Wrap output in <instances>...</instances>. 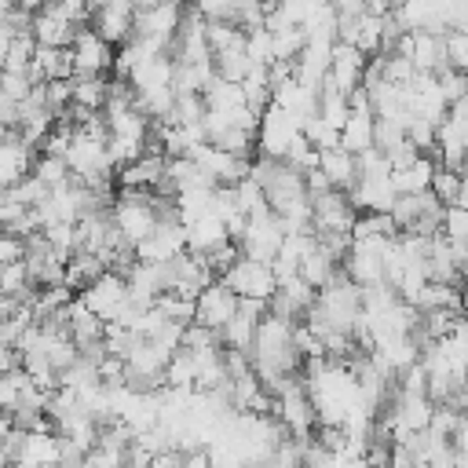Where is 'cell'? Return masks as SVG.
<instances>
[{"label": "cell", "instance_id": "cell-1", "mask_svg": "<svg viewBox=\"0 0 468 468\" xmlns=\"http://www.w3.org/2000/svg\"><path fill=\"white\" fill-rule=\"evenodd\" d=\"M110 216H113V227L121 230V238L132 249L143 245L157 230V223H161L157 205H154V194H143V190H121L113 197V205H110Z\"/></svg>", "mask_w": 468, "mask_h": 468}, {"label": "cell", "instance_id": "cell-2", "mask_svg": "<svg viewBox=\"0 0 468 468\" xmlns=\"http://www.w3.org/2000/svg\"><path fill=\"white\" fill-rule=\"evenodd\" d=\"M355 219L358 212L344 190H325L311 197V230L318 241H351Z\"/></svg>", "mask_w": 468, "mask_h": 468}, {"label": "cell", "instance_id": "cell-3", "mask_svg": "<svg viewBox=\"0 0 468 468\" xmlns=\"http://www.w3.org/2000/svg\"><path fill=\"white\" fill-rule=\"evenodd\" d=\"M183 15H186V7H179V4H135V40H146L157 51L172 55Z\"/></svg>", "mask_w": 468, "mask_h": 468}, {"label": "cell", "instance_id": "cell-4", "mask_svg": "<svg viewBox=\"0 0 468 468\" xmlns=\"http://www.w3.org/2000/svg\"><path fill=\"white\" fill-rule=\"evenodd\" d=\"M303 135V121L292 117L289 110L282 106H267L260 113V132H256V154L260 157H274V161H285V154L292 150V143Z\"/></svg>", "mask_w": 468, "mask_h": 468}, {"label": "cell", "instance_id": "cell-5", "mask_svg": "<svg viewBox=\"0 0 468 468\" xmlns=\"http://www.w3.org/2000/svg\"><path fill=\"white\" fill-rule=\"evenodd\" d=\"M391 238H351V249L340 263V271L358 285V289H373V285H388V271H384V245Z\"/></svg>", "mask_w": 468, "mask_h": 468}, {"label": "cell", "instance_id": "cell-6", "mask_svg": "<svg viewBox=\"0 0 468 468\" xmlns=\"http://www.w3.org/2000/svg\"><path fill=\"white\" fill-rule=\"evenodd\" d=\"M238 300H256V303H271V296L278 292V278H274V267L271 263H260V260H249V256H238L234 267L219 278Z\"/></svg>", "mask_w": 468, "mask_h": 468}, {"label": "cell", "instance_id": "cell-7", "mask_svg": "<svg viewBox=\"0 0 468 468\" xmlns=\"http://www.w3.org/2000/svg\"><path fill=\"white\" fill-rule=\"evenodd\" d=\"M282 241H285V223L274 212H263V216H252L245 223L238 252L249 256V260H260V263H274L278 252H282Z\"/></svg>", "mask_w": 468, "mask_h": 468}, {"label": "cell", "instance_id": "cell-8", "mask_svg": "<svg viewBox=\"0 0 468 468\" xmlns=\"http://www.w3.org/2000/svg\"><path fill=\"white\" fill-rule=\"evenodd\" d=\"M77 300H80L95 318H102L106 325H113V322L121 318V311L128 307V282H124V274L106 271V274L95 278Z\"/></svg>", "mask_w": 468, "mask_h": 468}, {"label": "cell", "instance_id": "cell-9", "mask_svg": "<svg viewBox=\"0 0 468 468\" xmlns=\"http://www.w3.org/2000/svg\"><path fill=\"white\" fill-rule=\"evenodd\" d=\"M69 55H73V77H106V69H113L117 51L91 26H84L69 44Z\"/></svg>", "mask_w": 468, "mask_h": 468}, {"label": "cell", "instance_id": "cell-10", "mask_svg": "<svg viewBox=\"0 0 468 468\" xmlns=\"http://www.w3.org/2000/svg\"><path fill=\"white\" fill-rule=\"evenodd\" d=\"M91 29L110 44V48H124L135 37V4L128 0H110L99 4L91 11Z\"/></svg>", "mask_w": 468, "mask_h": 468}, {"label": "cell", "instance_id": "cell-11", "mask_svg": "<svg viewBox=\"0 0 468 468\" xmlns=\"http://www.w3.org/2000/svg\"><path fill=\"white\" fill-rule=\"evenodd\" d=\"M366 66H369V58L355 48V44H340L336 40V48H333V58H329V73H325V84L329 88H336L340 95H355L358 88H362V77H366Z\"/></svg>", "mask_w": 468, "mask_h": 468}, {"label": "cell", "instance_id": "cell-12", "mask_svg": "<svg viewBox=\"0 0 468 468\" xmlns=\"http://www.w3.org/2000/svg\"><path fill=\"white\" fill-rule=\"evenodd\" d=\"M186 252V227L183 223H157V230L135 245V260L150 263V267H165L172 260H179Z\"/></svg>", "mask_w": 468, "mask_h": 468}, {"label": "cell", "instance_id": "cell-13", "mask_svg": "<svg viewBox=\"0 0 468 468\" xmlns=\"http://www.w3.org/2000/svg\"><path fill=\"white\" fill-rule=\"evenodd\" d=\"M238 307H241V300L223 285V282H212L205 292H197V300H194V322L197 325H205V329H212V333H219L234 314H238Z\"/></svg>", "mask_w": 468, "mask_h": 468}, {"label": "cell", "instance_id": "cell-14", "mask_svg": "<svg viewBox=\"0 0 468 468\" xmlns=\"http://www.w3.org/2000/svg\"><path fill=\"white\" fill-rule=\"evenodd\" d=\"M33 161H37V154L18 135V128L15 132H0V194L18 186L33 172Z\"/></svg>", "mask_w": 468, "mask_h": 468}, {"label": "cell", "instance_id": "cell-15", "mask_svg": "<svg viewBox=\"0 0 468 468\" xmlns=\"http://www.w3.org/2000/svg\"><path fill=\"white\" fill-rule=\"evenodd\" d=\"M373 132H377V117H373L366 95L355 91V95H351V117H347V124L340 128V146L358 157V154L373 150Z\"/></svg>", "mask_w": 468, "mask_h": 468}, {"label": "cell", "instance_id": "cell-16", "mask_svg": "<svg viewBox=\"0 0 468 468\" xmlns=\"http://www.w3.org/2000/svg\"><path fill=\"white\" fill-rule=\"evenodd\" d=\"M165 172H168V157H165L161 150H146L135 165H128V168L117 172V186H121V190L157 194L161 183H165Z\"/></svg>", "mask_w": 468, "mask_h": 468}, {"label": "cell", "instance_id": "cell-17", "mask_svg": "<svg viewBox=\"0 0 468 468\" xmlns=\"http://www.w3.org/2000/svg\"><path fill=\"white\" fill-rule=\"evenodd\" d=\"M347 197H351V205H355L358 216H369V212L391 216V208H395V201H399V190H395L391 176H384V179H358V183L347 190Z\"/></svg>", "mask_w": 468, "mask_h": 468}, {"label": "cell", "instance_id": "cell-18", "mask_svg": "<svg viewBox=\"0 0 468 468\" xmlns=\"http://www.w3.org/2000/svg\"><path fill=\"white\" fill-rule=\"evenodd\" d=\"M29 33H33V40L40 44V48H69L73 40H77V26L73 22H66L62 15H58V7L55 4H44V7H37L33 11V22H29Z\"/></svg>", "mask_w": 468, "mask_h": 468}, {"label": "cell", "instance_id": "cell-19", "mask_svg": "<svg viewBox=\"0 0 468 468\" xmlns=\"http://www.w3.org/2000/svg\"><path fill=\"white\" fill-rule=\"evenodd\" d=\"M223 245H234V241H230V234H227V223H223L216 212L186 227V252H194V256H212V252L223 249Z\"/></svg>", "mask_w": 468, "mask_h": 468}, {"label": "cell", "instance_id": "cell-20", "mask_svg": "<svg viewBox=\"0 0 468 468\" xmlns=\"http://www.w3.org/2000/svg\"><path fill=\"white\" fill-rule=\"evenodd\" d=\"M318 172L329 179L333 190H344V194L358 183V161H355V154H347L344 146L318 154Z\"/></svg>", "mask_w": 468, "mask_h": 468}, {"label": "cell", "instance_id": "cell-21", "mask_svg": "<svg viewBox=\"0 0 468 468\" xmlns=\"http://www.w3.org/2000/svg\"><path fill=\"white\" fill-rule=\"evenodd\" d=\"M435 157L431 154H420L410 168H402V172H391V183H395V190L399 194H428L431 190V176H435Z\"/></svg>", "mask_w": 468, "mask_h": 468}, {"label": "cell", "instance_id": "cell-22", "mask_svg": "<svg viewBox=\"0 0 468 468\" xmlns=\"http://www.w3.org/2000/svg\"><path fill=\"white\" fill-rule=\"evenodd\" d=\"M201 99H205V110L208 113H241V110H249L241 84H230V80H219V77L205 88Z\"/></svg>", "mask_w": 468, "mask_h": 468}, {"label": "cell", "instance_id": "cell-23", "mask_svg": "<svg viewBox=\"0 0 468 468\" xmlns=\"http://www.w3.org/2000/svg\"><path fill=\"white\" fill-rule=\"evenodd\" d=\"M69 91H73V102H69V106H77V110H84V113H102L110 80H106V77H73V80H69Z\"/></svg>", "mask_w": 468, "mask_h": 468}, {"label": "cell", "instance_id": "cell-24", "mask_svg": "<svg viewBox=\"0 0 468 468\" xmlns=\"http://www.w3.org/2000/svg\"><path fill=\"white\" fill-rule=\"evenodd\" d=\"M318 117L322 121H329L336 132L347 124V117H351V99L347 95H340L336 88H329V84H322V91H318Z\"/></svg>", "mask_w": 468, "mask_h": 468}, {"label": "cell", "instance_id": "cell-25", "mask_svg": "<svg viewBox=\"0 0 468 468\" xmlns=\"http://www.w3.org/2000/svg\"><path fill=\"white\" fill-rule=\"evenodd\" d=\"M29 176H37L48 190H58V186H66L73 176H69V165L62 161V157H48V154H37V161H33V172Z\"/></svg>", "mask_w": 468, "mask_h": 468}, {"label": "cell", "instance_id": "cell-26", "mask_svg": "<svg viewBox=\"0 0 468 468\" xmlns=\"http://www.w3.org/2000/svg\"><path fill=\"white\" fill-rule=\"evenodd\" d=\"M154 307L168 318V322H176V325H194V296H183V292H165V296H157L154 300Z\"/></svg>", "mask_w": 468, "mask_h": 468}, {"label": "cell", "instance_id": "cell-27", "mask_svg": "<svg viewBox=\"0 0 468 468\" xmlns=\"http://www.w3.org/2000/svg\"><path fill=\"white\" fill-rule=\"evenodd\" d=\"M303 139H307L318 154H325V150H336V146H340V132H336L329 121H322L318 113L303 121Z\"/></svg>", "mask_w": 468, "mask_h": 468}, {"label": "cell", "instance_id": "cell-28", "mask_svg": "<svg viewBox=\"0 0 468 468\" xmlns=\"http://www.w3.org/2000/svg\"><path fill=\"white\" fill-rule=\"evenodd\" d=\"M33 380L26 377V369H15V373H0V413L7 417L15 406H18V399L26 395V388H29Z\"/></svg>", "mask_w": 468, "mask_h": 468}, {"label": "cell", "instance_id": "cell-29", "mask_svg": "<svg viewBox=\"0 0 468 468\" xmlns=\"http://www.w3.org/2000/svg\"><path fill=\"white\" fill-rule=\"evenodd\" d=\"M453 249L457 245H468V212L461 205H446L442 208V230H439Z\"/></svg>", "mask_w": 468, "mask_h": 468}, {"label": "cell", "instance_id": "cell-30", "mask_svg": "<svg viewBox=\"0 0 468 468\" xmlns=\"http://www.w3.org/2000/svg\"><path fill=\"white\" fill-rule=\"evenodd\" d=\"M33 77L29 73H22V69H0V95H7L11 102H26L29 95H33Z\"/></svg>", "mask_w": 468, "mask_h": 468}, {"label": "cell", "instance_id": "cell-31", "mask_svg": "<svg viewBox=\"0 0 468 468\" xmlns=\"http://www.w3.org/2000/svg\"><path fill=\"white\" fill-rule=\"evenodd\" d=\"M33 55H37V40H33V33H15V40H11V51H7V62H4V69H22V73H29V66H33Z\"/></svg>", "mask_w": 468, "mask_h": 468}, {"label": "cell", "instance_id": "cell-32", "mask_svg": "<svg viewBox=\"0 0 468 468\" xmlns=\"http://www.w3.org/2000/svg\"><path fill=\"white\" fill-rule=\"evenodd\" d=\"M457 186H461V172H453V168H442V165H435V176H431V194H435V197L442 201V208L457 201Z\"/></svg>", "mask_w": 468, "mask_h": 468}, {"label": "cell", "instance_id": "cell-33", "mask_svg": "<svg viewBox=\"0 0 468 468\" xmlns=\"http://www.w3.org/2000/svg\"><path fill=\"white\" fill-rule=\"evenodd\" d=\"M446 69H457L468 77V33L461 29L446 33Z\"/></svg>", "mask_w": 468, "mask_h": 468}, {"label": "cell", "instance_id": "cell-34", "mask_svg": "<svg viewBox=\"0 0 468 468\" xmlns=\"http://www.w3.org/2000/svg\"><path fill=\"white\" fill-rule=\"evenodd\" d=\"M22 260H26V238H18V234H11V230L0 227V267L22 263Z\"/></svg>", "mask_w": 468, "mask_h": 468}, {"label": "cell", "instance_id": "cell-35", "mask_svg": "<svg viewBox=\"0 0 468 468\" xmlns=\"http://www.w3.org/2000/svg\"><path fill=\"white\" fill-rule=\"evenodd\" d=\"M179 468H216L208 450H194V453H183V464Z\"/></svg>", "mask_w": 468, "mask_h": 468}, {"label": "cell", "instance_id": "cell-36", "mask_svg": "<svg viewBox=\"0 0 468 468\" xmlns=\"http://www.w3.org/2000/svg\"><path fill=\"white\" fill-rule=\"evenodd\" d=\"M453 205H461L464 212H468V168L461 172V186H457V201Z\"/></svg>", "mask_w": 468, "mask_h": 468}, {"label": "cell", "instance_id": "cell-37", "mask_svg": "<svg viewBox=\"0 0 468 468\" xmlns=\"http://www.w3.org/2000/svg\"><path fill=\"white\" fill-rule=\"evenodd\" d=\"M15 311H18V303H15L11 296H4V292H0V322H7Z\"/></svg>", "mask_w": 468, "mask_h": 468}, {"label": "cell", "instance_id": "cell-38", "mask_svg": "<svg viewBox=\"0 0 468 468\" xmlns=\"http://www.w3.org/2000/svg\"><path fill=\"white\" fill-rule=\"evenodd\" d=\"M11 7H15V4H7V0H0V26L7 22V15H11Z\"/></svg>", "mask_w": 468, "mask_h": 468}]
</instances>
